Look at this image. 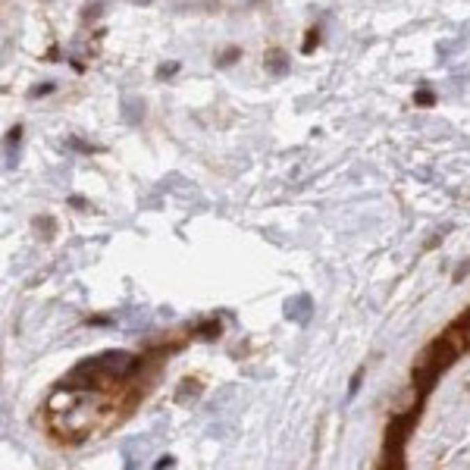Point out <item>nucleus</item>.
Returning a JSON list of instances; mask_svg holds the SVG:
<instances>
[{
	"instance_id": "nucleus-1",
	"label": "nucleus",
	"mask_w": 470,
	"mask_h": 470,
	"mask_svg": "<svg viewBox=\"0 0 470 470\" xmlns=\"http://www.w3.org/2000/svg\"><path fill=\"white\" fill-rule=\"evenodd\" d=\"M285 317L288 320H298V323H307V317H311V298H307V295H298L295 301H288V304H285Z\"/></svg>"
},
{
	"instance_id": "nucleus-2",
	"label": "nucleus",
	"mask_w": 470,
	"mask_h": 470,
	"mask_svg": "<svg viewBox=\"0 0 470 470\" xmlns=\"http://www.w3.org/2000/svg\"><path fill=\"white\" fill-rule=\"evenodd\" d=\"M267 66H269V72H276V75H282L288 69V56H282V54H273L267 60Z\"/></svg>"
},
{
	"instance_id": "nucleus-3",
	"label": "nucleus",
	"mask_w": 470,
	"mask_h": 470,
	"mask_svg": "<svg viewBox=\"0 0 470 470\" xmlns=\"http://www.w3.org/2000/svg\"><path fill=\"white\" fill-rule=\"evenodd\" d=\"M175 72V63H169V66H160L157 69V75H173Z\"/></svg>"
},
{
	"instance_id": "nucleus-4",
	"label": "nucleus",
	"mask_w": 470,
	"mask_h": 470,
	"mask_svg": "<svg viewBox=\"0 0 470 470\" xmlns=\"http://www.w3.org/2000/svg\"><path fill=\"white\" fill-rule=\"evenodd\" d=\"M235 56H238V54H235V50H229V54H226V56H223V60H219V66H226V63H232V60H235Z\"/></svg>"
},
{
	"instance_id": "nucleus-5",
	"label": "nucleus",
	"mask_w": 470,
	"mask_h": 470,
	"mask_svg": "<svg viewBox=\"0 0 470 470\" xmlns=\"http://www.w3.org/2000/svg\"><path fill=\"white\" fill-rule=\"evenodd\" d=\"M135 3H150V0H135Z\"/></svg>"
}]
</instances>
